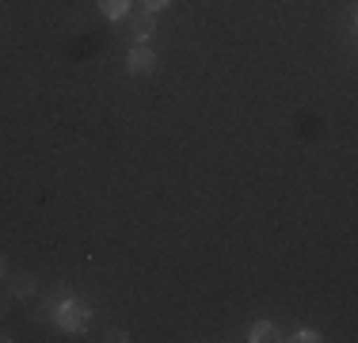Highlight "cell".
<instances>
[{
  "mask_svg": "<svg viewBox=\"0 0 358 343\" xmlns=\"http://www.w3.org/2000/svg\"><path fill=\"white\" fill-rule=\"evenodd\" d=\"M54 321L62 324L65 332H84V328H88V305L62 302V309H54Z\"/></svg>",
  "mask_w": 358,
  "mask_h": 343,
  "instance_id": "obj_1",
  "label": "cell"
},
{
  "mask_svg": "<svg viewBox=\"0 0 358 343\" xmlns=\"http://www.w3.org/2000/svg\"><path fill=\"white\" fill-rule=\"evenodd\" d=\"M126 20H130V23H126V27H130V31H126V34H130V42H145L152 31H157L152 12H138V15H126Z\"/></svg>",
  "mask_w": 358,
  "mask_h": 343,
  "instance_id": "obj_3",
  "label": "cell"
},
{
  "mask_svg": "<svg viewBox=\"0 0 358 343\" xmlns=\"http://www.w3.org/2000/svg\"><path fill=\"white\" fill-rule=\"evenodd\" d=\"M0 279H4V260H0Z\"/></svg>",
  "mask_w": 358,
  "mask_h": 343,
  "instance_id": "obj_11",
  "label": "cell"
},
{
  "mask_svg": "<svg viewBox=\"0 0 358 343\" xmlns=\"http://www.w3.org/2000/svg\"><path fill=\"white\" fill-rule=\"evenodd\" d=\"M278 336V332H275V324H267V321H259V324H255V328H252V343H267V340H275Z\"/></svg>",
  "mask_w": 358,
  "mask_h": 343,
  "instance_id": "obj_5",
  "label": "cell"
},
{
  "mask_svg": "<svg viewBox=\"0 0 358 343\" xmlns=\"http://www.w3.org/2000/svg\"><path fill=\"white\" fill-rule=\"evenodd\" d=\"M294 340H297V343H317L320 336H317V332H313V328H301V332H297Z\"/></svg>",
  "mask_w": 358,
  "mask_h": 343,
  "instance_id": "obj_7",
  "label": "cell"
},
{
  "mask_svg": "<svg viewBox=\"0 0 358 343\" xmlns=\"http://www.w3.org/2000/svg\"><path fill=\"white\" fill-rule=\"evenodd\" d=\"M152 69H157V54H152V46L134 42V50H130V73L134 76H149Z\"/></svg>",
  "mask_w": 358,
  "mask_h": 343,
  "instance_id": "obj_2",
  "label": "cell"
},
{
  "mask_svg": "<svg viewBox=\"0 0 358 343\" xmlns=\"http://www.w3.org/2000/svg\"><path fill=\"white\" fill-rule=\"evenodd\" d=\"M15 298H31L35 294V279H31V274H23V279H15Z\"/></svg>",
  "mask_w": 358,
  "mask_h": 343,
  "instance_id": "obj_6",
  "label": "cell"
},
{
  "mask_svg": "<svg viewBox=\"0 0 358 343\" xmlns=\"http://www.w3.org/2000/svg\"><path fill=\"white\" fill-rule=\"evenodd\" d=\"M99 12L107 20H126L130 15V0H99Z\"/></svg>",
  "mask_w": 358,
  "mask_h": 343,
  "instance_id": "obj_4",
  "label": "cell"
},
{
  "mask_svg": "<svg viewBox=\"0 0 358 343\" xmlns=\"http://www.w3.org/2000/svg\"><path fill=\"white\" fill-rule=\"evenodd\" d=\"M107 340H110V343H126L130 336H126V332H118V328H110V332H107Z\"/></svg>",
  "mask_w": 358,
  "mask_h": 343,
  "instance_id": "obj_9",
  "label": "cell"
},
{
  "mask_svg": "<svg viewBox=\"0 0 358 343\" xmlns=\"http://www.w3.org/2000/svg\"><path fill=\"white\" fill-rule=\"evenodd\" d=\"M164 4H168V0H141V8H145V12H160Z\"/></svg>",
  "mask_w": 358,
  "mask_h": 343,
  "instance_id": "obj_8",
  "label": "cell"
},
{
  "mask_svg": "<svg viewBox=\"0 0 358 343\" xmlns=\"http://www.w3.org/2000/svg\"><path fill=\"white\" fill-rule=\"evenodd\" d=\"M8 313V302H4V298H0V316H4Z\"/></svg>",
  "mask_w": 358,
  "mask_h": 343,
  "instance_id": "obj_10",
  "label": "cell"
}]
</instances>
